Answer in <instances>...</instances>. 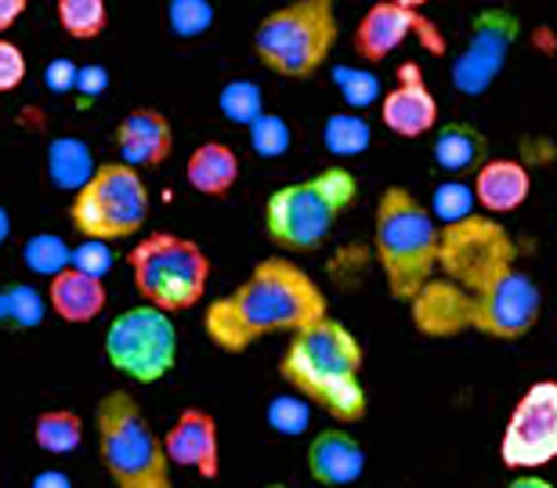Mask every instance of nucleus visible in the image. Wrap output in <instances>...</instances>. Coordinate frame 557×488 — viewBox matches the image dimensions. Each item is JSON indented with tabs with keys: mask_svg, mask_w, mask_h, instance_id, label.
Returning a JSON list of instances; mask_svg holds the SVG:
<instances>
[{
	"mask_svg": "<svg viewBox=\"0 0 557 488\" xmlns=\"http://www.w3.org/2000/svg\"><path fill=\"white\" fill-rule=\"evenodd\" d=\"M373 141V130L362 116L341 113L330 116L326 127H322V146H326L330 157H362Z\"/></svg>",
	"mask_w": 557,
	"mask_h": 488,
	"instance_id": "25",
	"label": "nucleus"
},
{
	"mask_svg": "<svg viewBox=\"0 0 557 488\" xmlns=\"http://www.w3.org/2000/svg\"><path fill=\"white\" fill-rule=\"evenodd\" d=\"M438 268L460 290L482 293L488 283H496L499 275L515 268V242H510L504 225L467 214L442 228Z\"/></svg>",
	"mask_w": 557,
	"mask_h": 488,
	"instance_id": "9",
	"label": "nucleus"
},
{
	"mask_svg": "<svg viewBox=\"0 0 557 488\" xmlns=\"http://www.w3.org/2000/svg\"><path fill=\"white\" fill-rule=\"evenodd\" d=\"M33 485H37V488H70L73 481L65 478V474L54 471V474H37V478H33Z\"/></svg>",
	"mask_w": 557,
	"mask_h": 488,
	"instance_id": "40",
	"label": "nucleus"
},
{
	"mask_svg": "<svg viewBox=\"0 0 557 488\" xmlns=\"http://www.w3.org/2000/svg\"><path fill=\"white\" fill-rule=\"evenodd\" d=\"M474 196L493 214H510L529 199V171L515 160H488L474 177Z\"/></svg>",
	"mask_w": 557,
	"mask_h": 488,
	"instance_id": "20",
	"label": "nucleus"
},
{
	"mask_svg": "<svg viewBox=\"0 0 557 488\" xmlns=\"http://www.w3.org/2000/svg\"><path fill=\"white\" fill-rule=\"evenodd\" d=\"M59 22L73 40H95L106 29V0H59Z\"/></svg>",
	"mask_w": 557,
	"mask_h": 488,
	"instance_id": "27",
	"label": "nucleus"
},
{
	"mask_svg": "<svg viewBox=\"0 0 557 488\" xmlns=\"http://www.w3.org/2000/svg\"><path fill=\"white\" fill-rule=\"evenodd\" d=\"M106 87H109V73L102 70V65H84L81 76H76V91H81L84 102H95Z\"/></svg>",
	"mask_w": 557,
	"mask_h": 488,
	"instance_id": "38",
	"label": "nucleus"
},
{
	"mask_svg": "<svg viewBox=\"0 0 557 488\" xmlns=\"http://www.w3.org/2000/svg\"><path fill=\"white\" fill-rule=\"evenodd\" d=\"M116 149L131 166H160L174 149V130L160 109H135L120 120L116 127Z\"/></svg>",
	"mask_w": 557,
	"mask_h": 488,
	"instance_id": "17",
	"label": "nucleus"
},
{
	"mask_svg": "<svg viewBox=\"0 0 557 488\" xmlns=\"http://www.w3.org/2000/svg\"><path fill=\"white\" fill-rule=\"evenodd\" d=\"M149 217V188H145L138 166L106 163L91 174V182L76 188L70 221L87 239H127L141 232Z\"/></svg>",
	"mask_w": 557,
	"mask_h": 488,
	"instance_id": "8",
	"label": "nucleus"
},
{
	"mask_svg": "<svg viewBox=\"0 0 557 488\" xmlns=\"http://www.w3.org/2000/svg\"><path fill=\"white\" fill-rule=\"evenodd\" d=\"M22 258H26V264L37 275H59L62 268H70L73 264V250L65 247L59 236H51V232H40V236H33L26 242Z\"/></svg>",
	"mask_w": 557,
	"mask_h": 488,
	"instance_id": "29",
	"label": "nucleus"
},
{
	"mask_svg": "<svg viewBox=\"0 0 557 488\" xmlns=\"http://www.w3.org/2000/svg\"><path fill=\"white\" fill-rule=\"evenodd\" d=\"M76 76H81V65H73L70 59H54L48 62V70H44V84H48V91L54 95H70L76 91Z\"/></svg>",
	"mask_w": 557,
	"mask_h": 488,
	"instance_id": "37",
	"label": "nucleus"
},
{
	"mask_svg": "<svg viewBox=\"0 0 557 488\" xmlns=\"http://www.w3.org/2000/svg\"><path fill=\"white\" fill-rule=\"evenodd\" d=\"M337 48L333 0H294L272 11L253 33V51L272 73L305 80L315 76Z\"/></svg>",
	"mask_w": 557,
	"mask_h": 488,
	"instance_id": "6",
	"label": "nucleus"
},
{
	"mask_svg": "<svg viewBox=\"0 0 557 488\" xmlns=\"http://www.w3.org/2000/svg\"><path fill=\"white\" fill-rule=\"evenodd\" d=\"M218 109L232 120V124L250 127L253 120L264 113V109H261V87L253 80H232V84L221 87Z\"/></svg>",
	"mask_w": 557,
	"mask_h": 488,
	"instance_id": "28",
	"label": "nucleus"
},
{
	"mask_svg": "<svg viewBox=\"0 0 557 488\" xmlns=\"http://www.w3.org/2000/svg\"><path fill=\"white\" fill-rule=\"evenodd\" d=\"M250 146L264 160L283 157V152L289 149V127H286V120L283 116H272V113H261L250 124Z\"/></svg>",
	"mask_w": 557,
	"mask_h": 488,
	"instance_id": "32",
	"label": "nucleus"
},
{
	"mask_svg": "<svg viewBox=\"0 0 557 488\" xmlns=\"http://www.w3.org/2000/svg\"><path fill=\"white\" fill-rule=\"evenodd\" d=\"M73 264L76 268H84V272H91V275H102L113 268V253H109L106 247V239H84L81 247L73 250Z\"/></svg>",
	"mask_w": 557,
	"mask_h": 488,
	"instance_id": "35",
	"label": "nucleus"
},
{
	"mask_svg": "<svg viewBox=\"0 0 557 488\" xmlns=\"http://www.w3.org/2000/svg\"><path fill=\"white\" fill-rule=\"evenodd\" d=\"M8 236H11V217H8V210L0 207V247L8 242Z\"/></svg>",
	"mask_w": 557,
	"mask_h": 488,
	"instance_id": "41",
	"label": "nucleus"
},
{
	"mask_svg": "<svg viewBox=\"0 0 557 488\" xmlns=\"http://www.w3.org/2000/svg\"><path fill=\"white\" fill-rule=\"evenodd\" d=\"M29 0H0V33L11 29L15 22L22 18V11H26Z\"/></svg>",
	"mask_w": 557,
	"mask_h": 488,
	"instance_id": "39",
	"label": "nucleus"
},
{
	"mask_svg": "<svg viewBox=\"0 0 557 488\" xmlns=\"http://www.w3.org/2000/svg\"><path fill=\"white\" fill-rule=\"evenodd\" d=\"M33 438L44 452L51 456H65V452L81 449L84 441V420L70 413V409H51V413H40L37 424H33Z\"/></svg>",
	"mask_w": 557,
	"mask_h": 488,
	"instance_id": "24",
	"label": "nucleus"
},
{
	"mask_svg": "<svg viewBox=\"0 0 557 488\" xmlns=\"http://www.w3.org/2000/svg\"><path fill=\"white\" fill-rule=\"evenodd\" d=\"M22 80H26V54L11 40H0V95L15 91Z\"/></svg>",
	"mask_w": 557,
	"mask_h": 488,
	"instance_id": "36",
	"label": "nucleus"
},
{
	"mask_svg": "<svg viewBox=\"0 0 557 488\" xmlns=\"http://www.w3.org/2000/svg\"><path fill=\"white\" fill-rule=\"evenodd\" d=\"M131 275L138 293L163 312H188L207 293V253L171 232H156L131 250Z\"/></svg>",
	"mask_w": 557,
	"mask_h": 488,
	"instance_id": "7",
	"label": "nucleus"
},
{
	"mask_svg": "<svg viewBox=\"0 0 557 488\" xmlns=\"http://www.w3.org/2000/svg\"><path fill=\"white\" fill-rule=\"evenodd\" d=\"M48 304L54 308V315L70 326H84L95 323L106 308V286L98 275L76 268H62L59 275H51V290H48Z\"/></svg>",
	"mask_w": 557,
	"mask_h": 488,
	"instance_id": "18",
	"label": "nucleus"
},
{
	"mask_svg": "<svg viewBox=\"0 0 557 488\" xmlns=\"http://www.w3.org/2000/svg\"><path fill=\"white\" fill-rule=\"evenodd\" d=\"M392 4H403V8H423V4H428V0H392Z\"/></svg>",
	"mask_w": 557,
	"mask_h": 488,
	"instance_id": "42",
	"label": "nucleus"
},
{
	"mask_svg": "<svg viewBox=\"0 0 557 488\" xmlns=\"http://www.w3.org/2000/svg\"><path fill=\"white\" fill-rule=\"evenodd\" d=\"M185 177L199 196H225L239 177V157L221 141H207L188 157Z\"/></svg>",
	"mask_w": 557,
	"mask_h": 488,
	"instance_id": "21",
	"label": "nucleus"
},
{
	"mask_svg": "<svg viewBox=\"0 0 557 488\" xmlns=\"http://www.w3.org/2000/svg\"><path fill=\"white\" fill-rule=\"evenodd\" d=\"M359 185L344 166H330V171L315 174L311 182L286 185L272 192L269 207H264V228L269 239L283 250H319L326 242L330 228L337 217L355 203Z\"/></svg>",
	"mask_w": 557,
	"mask_h": 488,
	"instance_id": "5",
	"label": "nucleus"
},
{
	"mask_svg": "<svg viewBox=\"0 0 557 488\" xmlns=\"http://www.w3.org/2000/svg\"><path fill=\"white\" fill-rule=\"evenodd\" d=\"M311 424V398H297V395H278L269 405V427L278 430L286 438L305 435Z\"/></svg>",
	"mask_w": 557,
	"mask_h": 488,
	"instance_id": "30",
	"label": "nucleus"
},
{
	"mask_svg": "<svg viewBox=\"0 0 557 488\" xmlns=\"http://www.w3.org/2000/svg\"><path fill=\"white\" fill-rule=\"evenodd\" d=\"M376 258H381L387 290L395 301L413 304V297L431 283L438 268L442 232L434 225V214L420 207V199L409 188H387L376 203L373 221Z\"/></svg>",
	"mask_w": 557,
	"mask_h": 488,
	"instance_id": "3",
	"label": "nucleus"
},
{
	"mask_svg": "<svg viewBox=\"0 0 557 488\" xmlns=\"http://www.w3.org/2000/svg\"><path fill=\"white\" fill-rule=\"evenodd\" d=\"M308 471L322 485H351L362 478L366 452L348 430H322L308 446Z\"/></svg>",
	"mask_w": 557,
	"mask_h": 488,
	"instance_id": "19",
	"label": "nucleus"
},
{
	"mask_svg": "<svg viewBox=\"0 0 557 488\" xmlns=\"http://www.w3.org/2000/svg\"><path fill=\"white\" fill-rule=\"evenodd\" d=\"M499 460L507 471H536L557 460V384L529 387L507 420Z\"/></svg>",
	"mask_w": 557,
	"mask_h": 488,
	"instance_id": "11",
	"label": "nucleus"
},
{
	"mask_svg": "<svg viewBox=\"0 0 557 488\" xmlns=\"http://www.w3.org/2000/svg\"><path fill=\"white\" fill-rule=\"evenodd\" d=\"M431 152H434L438 171L463 174V171H474V166L485 160L488 141H485L482 130H474L467 124H445V127H438V135H434Z\"/></svg>",
	"mask_w": 557,
	"mask_h": 488,
	"instance_id": "22",
	"label": "nucleus"
},
{
	"mask_svg": "<svg viewBox=\"0 0 557 488\" xmlns=\"http://www.w3.org/2000/svg\"><path fill=\"white\" fill-rule=\"evenodd\" d=\"M344 91V102L362 109V105H373L376 95H381V84H376L373 73H362V70H337L333 73Z\"/></svg>",
	"mask_w": 557,
	"mask_h": 488,
	"instance_id": "34",
	"label": "nucleus"
},
{
	"mask_svg": "<svg viewBox=\"0 0 557 488\" xmlns=\"http://www.w3.org/2000/svg\"><path fill=\"white\" fill-rule=\"evenodd\" d=\"M98 452L120 488H171V456L127 391L106 395L95 409Z\"/></svg>",
	"mask_w": 557,
	"mask_h": 488,
	"instance_id": "4",
	"label": "nucleus"
},
{
	"mask_svg": "<svg viewBox=\"0 0 557 488\" xmlns=\"http://www.w3.org/2000/svg\"><path fill=\"white\" fill-rule=\"evenodd\" d=\"M166 22H171V29L177 37L193 40V37H203L210 29L214 8H210V0H171V4H166Z\"/></svg>",
	"mask_w": 557,
	"mask_h": 488,
	"instance_id": "31",
	"label": "nucleus"
},
{
	"mask_svg": "<svg viewBox=\"0 0 557 488\" xmlns=\"http://www.w3.org/2000/svg\"><path fill=\"white\" fill-rule=\"evenodd\" d=\"M174 467H193L203 478H218V424L203 409H185L163 438Z\"/></svg>",
	"mask_w": 557,
	"mask_h": 488,
	"instance_id": "16",
	"label": "nucleus"
},
{
	"mask_svg": "<svg viewBox=\"0 0 557 488\" xmlns=\"http://www.w3.org/2000/svg\"><path fill=\"white\" fill-rule=\"evenodd\" d=\"M98 171L91 149L81 138H54L48 146V174L51 185L62 188V192H76L91 182V174Z\"/></svg>",
	"mask_w": 557,
	"mask_h": 488,
	"instance_id": "23",
	"label": "nucleus"
},
{
	"mask_svg": "<svg viewBox=\"0 0 557 488\" xmlns=\"http://www.w3.org/2000/svg\"><path fill=\"white\" fill-rule=\"evenodd\" d=\"M362 348L348 326L319 318L289 337V348L278 362V373L300 395L322 405L341 424H355L366 416V391L359 384Z\"/></svg>",
	"mask_w": 557,
	"mask_h": 488,
	"instance_id": "2",
	"label": "nucleus"
},
{
	"mask_svg": "<svg viewBox=\"0 0 557 488\" xmlns=\"http://www.w3.org/2000/svg\"><path fill=\"white\" fill-rule=\"evenodd\" d=\"M474 199H478V196L471 192V188H463V185L449 182V185H442L438 192H434V210H431V214H434V217H442L445 225H449V221H460V217L471 214Z\"/></svg>",
	"mask_w": 557,
	"mask_h": 488,
	"instance_id": "33",
	"label": "nucleus"
},
{
	"mask_svg": "<svg viewBox=\"0 0 557 488\" xmlns=\"http://www.w3.org/2000/svg\"><path fill=\"white\" fill-rule=\"evenodd\" d=\"M521 22L515 11L507 8H485L482 15L471 22V40L460 51V59L453 62V84L463 95H485L488 87L507 65L510 48L518 43Z\"/></svg>",
	"mask_w": 557,
	"mask_h": 488,
	"instance_id": "12",
	"label": "nucleus"
},
{
	"mask_svg": "<svg viewBox=\"0 0 557 488\" xmlns=\"http://www.w3.org/2000/svg\"><path fill=\"white\" fill-rule=\"evenodd\" d=\"M44 323V301L33 286H4L0 290V326L4 329H37Z\"/></svg>",
	"mask_w": 557,
	"mask_h": 488,
	"instance_id": "26",
	"label": "nucleus"
},
{
	"mask_svg": "<svg viewBox=\"0 0 557 488\" xmlns=\"http://www.w3.org/2000/svg\"><path fill=\"white\" fill-rule=\"evenodd\" d=\"M540 318V286L521 272H504L488 283L482 293H471V329L485 337L518 340L536 326Z\"/></svg>",
	"mask_w": 557,
	"mask_h": 488,
	"instance_id": "13",
	"label": "nucleus"
},
{
	"mask_svg": "<svg viewBox=\"0 0 557 488\" xmlns=\"http://www.w3.org/2000/svg\"><path fill=\"white\" fill-rule=\"evenodd\" d=\"M326 318V297L315 279L286 258H269L250 279L207 308V337L221 351L239 354L272 333H297Z\"/></svg>",
	"mask_w": 557,
	"mask_h": 488,
	"instance_id": "1",
	"label": "nucleus"
},
{
	"mask_svg": "<svg viewBox=\"0 0 557 488\" xmlns=\"http://www.w3.org/2000/svg\"><path fill=\"white\" fill-rule=\"evenodd\" d=\"M381 120L398 138H420L434 127L438 102H434V95L428 91L417 65H403L395 91H387L381 102Z\"/></svg>",
	"mask_w": 557,
	"mask_h": 488,
	"instance_id": "15",
	"label": "nucleus"
},
{
	"mask_svg": "<svg viewBox=\"0 0 557 488\" xmlns=\"http://www.w3.org/2000/svg\"><path fill=\"white\" fill-rule=\"evenodd\" d=\"M413 33H420V37L428 40L431 51H442V40L434 37V29L420 18L417 8H403V4L384 0V4H373L362 15L359 29H355V51H359L366 62H384L387 54L403 48Z\"/></svg>",
	"mask_w": 557,
	"mask_h": 488,
	"instance_id": "14",
	"label": "nucleus"
},
{
	"mask_svg": "<svg viewBox=\"0 0 557 488\" xmlns=\"http://www.w3.org/2000/svg\"><path fill=\"white\" fill-rule=\"evenodd\" d=\"M106 359L113 370L138 384L163 380L177 362V329L171 323V312L141 304L116 315L106 333Z\"/></svg>",
	"mask_w": 557,
	"mask_h": 488,
	"instance_id": "10",
	"label": "nucleus"
}]
</instances>
